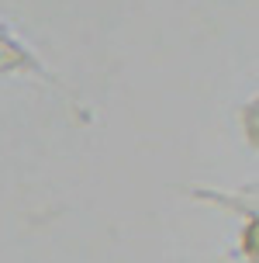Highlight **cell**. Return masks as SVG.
Segmentation results:
<instances>
[{"label": "cell", "instance_id": "1", "mask_svg": "<svg viewBox=\"0 0 259 263\" xmlns=\"http://www.w3.org/2000/svg\"><path fill=\"white\" fill-rule=\"evenodd\" d=\"M0 80H28V83H42V87H49L55 93H66V83L59 80V73L52 69L42 52L25 42L17 31H14L11 21H4L0 17Z\"/></svg>", "mask_w": 259, "mask_h": 263}, {"label": "cell", "instance_id": "2", "mask_svg": "<svg viewBox=\"0 0 259 263\" xmlns=\"http://www.w3.org/2000/svg\"><path fill=\"white\" fill-rule=\"evenodd\" d=\"M235 256L242 263H259V215L238 222V236H235Z\"/></svg>", "mask_w": 259, "mask_h": 263}, {"label": "cell", "instance_id": "3", "mask_svg": "<svg viewBox=\"0 0 259 263\" xmlns=\"http://www.w3.org/2000/svg\"><path fill=\"white\" fill-rule=\"evenodd\" d=\"M238 118H242V135H246V142L256 149V97H249L246 104H242V111H238Z\"/></svg>", "mask_w": 259, "mask_h": 263}]
</instances>
